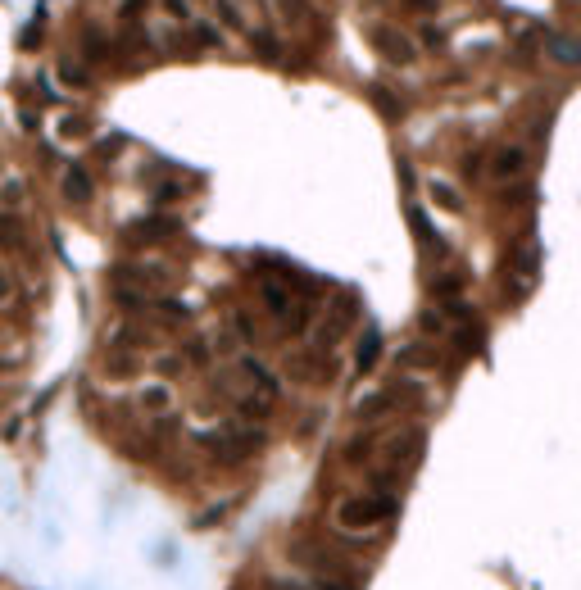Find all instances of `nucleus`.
Returning a JSON list of instances; mask_svg holds the SVG:
<instances>
[{
	"label": "nucleus",
	"mask_w": 581,
	"mask_h": 590,
	"mask_svg": "<svg viewBox=\"0 0 581 590\" xmlns=\"http://www.w3.org/2000/svg\"><path fill=\"white\" fill-rule=\"evenodd\" d=\"M146 5H150V0H123V5H119L123 23H141V14H146Z\"/></svg>",
	"instance_id": "41"
},
{
	"label": "nucleus",
	"mask_w": 581,
	"mask_h": 590,
	"mask_svg": "<svg viewBox=\"0 0 581 590\" xmlns=\"http://www.w3.org/2000/svg\"><path fill=\"white\" fill-rule=\"evenodd\" d=\"M209 19L218 23V28H232V32H241V37H246L250 32V19H246V5H241V0H209Z\"/></svg>",
	"instance_id": "19"
},
{
	"label": "nucleus",
	"mask_w": 581,
	"mask_h": 590,
	"mask_svg": "<svg viewBox=\"0 0 581 590\" xmlns=\"http://www.w3.org/2000/svg\"><path fill=\"white\" fill-rule=\"evenodd\" d=\"M159 10L168 14V23H191L196 14H191V0H159Z\"/></svg>",
	"instance_id": "36"
},
{
	"label": "nucleus",
	"mask_w": 581,
	"mask_h": 590,
	"mask_svg": "<svg viewBox=\"0 0 581 590\" xmlns=\"http://www.w3.org/2000/svg\"><path fill=\"white\" fill-rule=\"evenodd\" d=\"M78 50H82V59H87L91 69H109V64H114V41H109V32L96 28V23H87V28H82Z\"/></svg>",
	"instance_id": "14"
},
{
	"label": "nucleus",
	"mask_w": 581,
	"mask_h": 590,
	"mask_svg": "<svg viewBox=\"0 0 581 590\" xmlns=\"http://www.w3.org/2000/svg\"><path fill=\"white\" fill-rule=\"evenodd\" d=\"M132 404H137L141 413H150V418H159V413H173V386H168V382H146V386H137Z\"/></svg>",
	"instance_id": "18"
},
{
	"label": "nucleus",
	"mask_w": 581,
	"mask_h": 590,
	"mask_svg": "<svg viewBox=\"0 0 581 590\" xmlns=\"http://www.w3.org/2000/svg\"><path fill=\"white\" fill-rule=\"evenodd\" d=\"M23 205V182L19 177H0V214H14Z\"/></svg>",
	"instance_id": "31"
},
{
	"label": "nucleus",
	"mask_w": 581,
	"mask_h": 590,
	"mask_svg": "<svg viewBox=\"0 0 581 590\" xmlns=\"http://www.w3.org/2000/svg\"><path fill=\"white\" fill-rule=\"evenodd\" d=\"M373 100H377V109H382V114L391 118V123H395V118H404L400 96H391V91H382V87H377V91H373Z\"/></svg>",
	"instance_id": "38"
},
{
	"label": "nucleus",
	"mask_w": 581,
	"mask_h": 590,
	"mask_svg": "<svg viewBox=\"0 0 581 590\" xmlns=\"http://www.w3.org/2000/svg\"><path fill=\"white\" fill-rule=\"evenodd\" d=\"M527 146H500L491 150L486 159V177H491V187H509V182H527Z\"/></svg>",
	"instance_id": "8"
},
{
	"label": "nucleus",
	"mask_w": 581,
	"mask_h": 590,
	"mask_svg": "<svg viewBox=\"0 0 581 590\" xmlns=\"http://www.w3.org/2000/svg\"><path fill=\"white\" fill-rule=\"evenodd\" d=\"M436 295L454 305V300L463 295V277H459V273H441V277H436Z\"/></svg>",
	"instance_id": "33"
},
{
	"label": "nucleus",
	"mask_w": 581,
	"mask_h": 590,
	"mask_svg": "<svg viewBox=\"0 0 581 590\" xmlns=\"http://www.w3.org/2000/svg\"><path fill=\"white\" fill-rule=\"evenodd\" d=\"M291 563L305 568L309 581H341V586H359L364 568H359L341 545H323V541H291Z\"/></svg>",
	"instance_id": "2"
},
{
	"label": "nucleus",
	"mask_w": 581,
	"mask_h": 590,
	"mask_svg": "<svg viewBox=\"0 0 581 590\" xmlns=\"http://www.w3.org/2000/svg\"><path fill=\"white\" fill-rule=\"evenodd\" d=\"M109 345L114 350H146V345H155V332H146V327H137V323H119L114 332H109Z\"/></svg>",
	"instance_id": "25"
},
{
	"label": "nucleus",
	"mask_w": 581,
	"mask_h": 590,
	"mask_svg": "<svg viewBox=\"0 0 581 590\" xmlns=\"http://www.w3.org/2000/svg\"><path fill=\"white\" fill-rule=\"evenodd\" d=\"M418 332H423V341H436V336H445V309L427 305L423 318H418Z\"/></svg>",
	"instance_id": "32"
},
{
	"label": "nucleus",
	"mask_w": 581,
	"mask_h": 590,
	"mask_svg": "<svg viewBox=\"0 0 581 590\" xmlns=\"http://www.w3.org/2000/svg\"><path fill=\"white\" fill-rule=\"evenodd\" d=\"M123 146H128V141H123V137H105V146H100V155H105V159H114Z\"/></svg>",
	"instance_id": "46"
},
{
	"label": "nucleus",
	"mask_w": 581,
	"mask_h": 590,
	"mask_svg": "<svg viewBox=\"0 0 581 590\" xmlns=\"http://www.w3.org/2000/svg\"><path fill=\"white\" fill-rule=\"evenodd\" d=\"M91 128H96V118L78 114V109H64V114L55 118V137L60 141H91Z\"/></svg>",
	"instance_id": "20"
},
{
	"label": "nucleus",
	"mask_w": 581,
	"mask_h": 590,
	"mask_svg": "<svg viewBox=\"0 0 581 590\" xmlns=\"http://www.w3.org/2000/svg\"><path fill=\"white\" fill-rule=\"evenodd\" d=\"M141 373H146V359H141L137 350H109L105 359H100V377L105 382H141Z\"/></svg>",
	"instance_id": "12"
},
{
	"label": "nucleus",
	"mask_w": 581,
	"mask_h": 590,
	"mask_svg": "<svg viewBox=\"0 0 581 590\" xmlns=\"http://www.w3.org/2000/svg\"><path fill=\"white\" fill-rule=\"evenodd\" d=\"M237 373L246 377L250 386H255V395H264V400H277L282 395V373H273V368L259 359V354H237Z\"/></svg>",
	"instance_id": "9"
},
{
	"label": "nucleus",
	"mask_w": 581,
	"mask_h": 590,
	"mask_svg": "<svg viewBox=\"0 0 581 590\" xmlns=\"http://www.w3.org/2000/svg\"><path fill=\"white\" fill-rule=\"evenodd\" d=\"M141 318H159V327H187L191 323V309L173 295H150L146 300V314Z\"/></svg>",
	"instance_id": "16"
},
{
	"label": "nucleus",
	"mask_w": 581,
	"mask_h": 590,
	"mask_svg": "<svg viewBox=\"0 0 581 590\" xmlns=\"http://www.w3.org/2000/svg\"><path fill=\"white\" fill-rule=\"evenodd\" d=\"M377 354H382V327H368L364 341H359V350H355V368H359V373L377 368Z\"/></svg>",
	"instance_id": "28"
},
{
	"label": "nucleus",
	"mask_w": 581,
	"mask_h": 590,
	"mask_svg": "<svg viewBox=\"0 0 581 590\" xmlns=\"http://www.w3.org/2000/svg\"><path fill=\"white\" fill-rule=\"evenodd\" d=\"M227 327H232V336H241L246 345H255V341H259V327H255V318H250V314H237Z\"/></svg>",
	"instance_id": "37"
},
{
	"label": "nucleus",
	"mask_w": 581,
	"mask_h": 590,
	"mask_svg": "<svg viewBox=\"0 0 581 590\" xmlns=\"http://www.w3.org/2000/svg\"><path fill=\"white\" fill-rule=\"evenodd\" d=\"M187 37L196 41V50H227V37H223V28H218L209 14H200V19H191L187 23Z\"/></svg>",
	"instance_id": "21"
},
{
	"label": "nucleus",
	"mask_w": 581,
	"mask_h": 590,
	"mask_svg": "<svg viewBox=\"0 0 581 590\" xmlns=\"http://www.w3.org/2000/svg\"><path fill=\"white\" fill-rule=\"evenodd\" d=\"M268 10L286 32H309L314 23V0H268Z\"/></svg>",
	"instance_id": "15"
},
{
	"label": "nucleus",
	"mask_w": 581,
	"mask_h": 590,
	"mask_svg": "<svg viewBox=\"0 0 581 590\" xmlns=\"http://www.w3.org/2000/svg\"><path fill=\"white\" fill-rule=\"evenodd\" d=\"M268 590H318L314 581H286V577H277V581H268Z\"/></svg>",
	"instance_id": "44"
},
{
	"label": "nucleus",
	"mask_w": 581,
	"mask_h": 590,
	"mask_svg": "<svg viewBox=\"0 0 581 590\" xmlns=\"http://www.w3.org/2000/svg\"><path fill=\"white\" fill-rule=\"evenodd\" d=\"M178 236H182V223L173 214H146L132 227H123V250H155L164 241H178Z\"/></svg>",
	"instance_id": "6"
},
{
	"label": "nucleus",
	"mask_w": 581,
	"mask_h": 590,
	"mask_svg": "<svg viewBox=\"0 0 581 590\" xmlns=\"http://www.w3.org/2000/svg\"><path fill=\"white\" fill-rule=\"evenodd\" d=\"M345 332H350V314H345V305H332L323 314V323L309 327V345H314V350H323V354H332L336 341H341Z\"/></svg>",
	"instance_id": "13"
},
{
	"label": "nucleus",
	"mask_w": 581,
	"mask_h": 590,
	"mask_svg": "<svg viewBox=\"0 0 581 590\" xmlns=\"http://www.w3.org/2000/svg\"><path fill=\"white\" fill-rule=\"evenodd\" d=\"M418 450H423V427H395L391 436L377 441V463H391V468L409 472V463L418 459Z\"/></svg>",
	"instance_id": "7"
},
{
	"label": "nucleus",
	"mask_w": 581,
	"mask_h": 590,
	"mask_svg": "<svg viewBox=\"0 0 581 590\" xmlns=\"http://www.w3.org/2000/svg\"><path fill=\"white\" fill-rule=\"evenodd\" d=\"M237 413L246 418V423H264L268 413H273V400H264V395H255V391H241L237 395Z\"/></svg>",
	"instance_id": "29"
},
{
	"label": "nucleus",
	"mask_w": 581,
	"mask_h": 590,
	"mask_svg": "<svg viewBox=\"0 0 581 590\" xmlns=\"http://www.w3.org/2000/svg\"><path fill=\"white\" fill-rule=\"evenodd\" d=\"M418 32H423V46H427V50H445V32L436 28V23H423Z\"/></svg>",
	"instance_id": "42"
},
{
	"label": "nucleus",
	"mask_w": 581,
	"mask_h": 590,
	"mask_svg": "<svg viewBox=\"0 0 581 590\" xmlns=\"http://www.w3.org/2000/svg\"><path fill=\"white\" fill-rule=\"evenodd\" d=\"M182 364H187L182 354H159V359H155V373H159V382H173V377L182 373Z\"/></svg>",
	"instance_id": "34"
},
{
	"label": "nucleus",
	"mask_w": 581,
	"mask_h": 590,
	"mask_svg": "<svg viewBox=\"0 0 581 590\" xmlns=\"http://www.w3.org/2000/svg\"><path fill=\"white\" fill-rule=\"evenodd\" d=\"M427 200H432L441 214H463V191L450 187L445 177H427Z\"/></svg>",
	"instance_id": "22"
},
{
	"label": "nucleus",
	"mask_w": 581,
	"mask_h": 590,
	"mask_svg": "<svg viewBox=\"0 0 581 590\" xmlns=\"http://www.w3.org/2000/svg\"><path fill=\"white\" fill-rule=\"evenodd\" d=\"M178 277H182L178 268L168 264V259H155V255L123 259V264L114 268V282L137 291V295H168L173 286H178Z\"/></svg>",
	"instance_id": "4"
},
{
	"label": "nucleus",
	"mask_w": 581,
	"mask_h": 590,
	"mask_svg": "<svg viewBox=\"0 0 581 590\" xmlns=\"http://www.w3.org/2000/svg\"><path fill=\"white\" fill-rule=\"evenodd\" d=\"M377 441H382V432H377V427H359V432L341 445V463H345V468H359V463H368L377 454Z\"/></svg>",
	"instance_id": "17"
},
{
	"label": "nucleus",
	"mask_w": 581,
	"mask_h": 590,
	"mask_svg": "<svg viewBox=\"0 0 581 590\" xmlns=\"http://www.w3.org/2000/svg\"><path fill=\"white\" fill-rule=\"evenodd\" d=\"M60 196L69 209H87L91 200H96V177H91L87 164H69L60 177Z\"/></svg>",
	"instance_id": "10"
},
{
	"label": "nucleus",
	"mask_w": 581,
	"mask_h": 590,
	"mask_svg": "<svg viewBox=\"0 0 581 590\" xmlns=\"http://www.w3.org/2000/svg\"><path fill=\"white\" fill-rule=\"evenodd\" d=\"M286 373L296 377V382H327V377L336 373L332 368V359H327L323 350H296V354H286Z\"/></svg>",
	"instance_id": "11"
},
{
	"label": "nucleus",
	"mask_w": 581,
	"mask_h": 590,
	"mask_svg": "<svg viewBox=\"0 0 581 590\" xmlns=\"http://www.w3.org/2000/svg\"><path fill=\"white\" fill-rule=\"evenodd\" d=\"M368 41H373V50L382 55V64H391V69L418 64V41L404 28H395V23H373V28H368Z\"/></svg>",
	"instance_id": "5"
},
{
	"label": "nucleus",
	"mask_w": 581,
	"mask_h": 590,
	"mask_svg": "<svg viewBox=\"0 0 581 590\" xmlns=\"http://www.w3.org/2000/svg\"><path fill=\"white\" fill-rule=\"evenodd\" d=\"M259 300H264V305H268V314H273L277 323H282V318L291 314V309H296V300L286 295V286L277 282V277H264V282H259Z\"/></svg>",
	"instance_id": "23"
},
{
	"label": "nucleus",
	"mask_w": 581,
	"mask_h": 590,
	"mask_svg": "<svg viewBox=\"0 0 581 590\" xmlns=\"http://www.w3.org/2000/svg\"><path fill=\"white\" fill-rule=\"evenodd\" d=\"M395 518H400V495H377V491L345 495L332 509V527L341 536H377Z\"/></svg>",
	"instance_id": "1"
},
{
	"label": "nucleus",
	"mask_w": 581,
	"mask_h": 590,
	"mask_svg": "<svg viewBox=\"0 0 581 590\" xmlns=\"http://www.w3.org/2000/svg\"><path fill=\"white\" fill-rule=\"evenodd\" d=\"M246 41L255 46V55H259V59H282V41H277L268 28H255V23H250Z\"/></svg>",
	"instance_id": "30"
},
{
	"label": "nucleus",
	"mask_w": 581,
	"mask_h": 590,
	"mask_svg": "<svg viewBox=\"0 0 581 590\" xmlns=\"http://www.w3.org/2000/svg\"><path fill=\"white\" fill-rule=\"evenodd\" d=\"M404 5H409L414 14H427V19H432V14L441 10V0H404Z\"/></svg>",
	"instance_id": "45"
},
{
	"label": "nucleus",
	"mask_w": 581,
	"mask_h": 590,
	"mask_svg": "<svg viewBox=\"0 0 581 590\" xmlns=\"http://www.w3.org/2000/svg\"><path fill=\"white\" fill-rule=\"evenodd\" d=\"M205 5H209V0H205Z\"/></svg>",
	"instance_id": "47"
},
{
	"label": "nucleus",
	"mask_w": 581,
	"mask_h": 590,
	"mask_svg": "<svg viewBox=\"0 0 581 590\" xmlns=\"http://www.w3.org/2000/svg\"><path fill=\"white\" fill-rule=\"evenodd\" d=\"M264 441L268 432L259 423H223V427H209V432H196V445L214 454V463H223V468H237V463L255 459L264 450Z\"/></svg>",
	"instance_id": "3"
},
{
	"label": "nucleus",
	"mask_w": 581,
	"mask_h": 590,
	"mask_svg": "<svg viewBox=\"0 0 581 590\" xmlns=\"http://www.w3.org/2000/svg\"><path fill=\"white\" fill-rule=\"evenodd\" d=\"M550 55L554 59H568V64H581V46H577V41H550Z\"/></svg>",
	"instance_id": "40"
},
{
	"label": "nucleus",
	"mask_w": 581,
	"mask_h": 590,
	"mask_svg": "<svg viewBox=\"0 0 581 590\" xmlns=\"http://www.w3.org/2000/svg\"><path fill=\"white\" fill-rule=\"evenodd\" d=\"M55 78H60L69 91H91V87H96V78L82 69L78 59H60V64H55Z\"/></svg>",
	"instance_id": "26"
},
{
	"label": "nucleus",
	"mask_w": 581,
	"mask_h": 590,
	"mask_svg": "<svg viewBox=\"0 0 581 590\" xmlns=\"http://www.w3.org/2000/svg\"><path fill=\"white\" fill-rule=\"evenodd\" d=\"M395 364L404 368V373H414V368H436V350H432V341H409V345H400V354H395Z\"/></svg>",
	"instance_id": "24"
},
{
	"label": "nucleus",
	"mask_w": 581,
	"mask_h": 590,
	"mask_svg": "<svg viewBox=\"0 0 581 590\" xmlns=\"http://www.w3.org/2000/svg\"><path fill=\"white\" fill-rule=\"evenodd\" d=\"M409 223H414V236L427 246V255H445V236L436 232L432 223H427V214H423V209H414V214H409Z\"/></svg>",
	"instance_id": "27"
},
{
	"label": "nucleus",
	"mask_w": 581,
	"mask_h": 590,
	"mask_svg": "<svg viewBox=\"0 0 581 590\" xmlns=\"http://www.w3.org/2000/svg\"><path fill=\"white\" fill-rule=\"evenodd\" d=\"M209 359H214V350H209V341H187V364H200V368H209Z\"/></svg>",
	"instance_id": "39"
},
{
	"label": "nucleus",
	"mask_w": 581,
	"mask_h": 590,
	"mask_svg": "<svg viewBox=\"0 0 581 590\" xmlns=\"http://www.w3.org/2000/svg\"><path fill=\"white\" fill-rule=\"evenodd\" d=\"M10 295H14V273L0 264V305H10Z\"/></svg>",
	"instance_id": "43"
},
{
	"label": "nucleus",
	"mask_w": 581,
	"mask_h": 590,
	"mask_svg": "<svg viewBox=\"0 0 581 590\" xmlns=\"http://www.w3.org/2000/svg\"><path fill=\"white\" fill-rule=\"evenodd\" d=\"M150 432H155L159 441H173V436L182 432V423L173 418V413H159V418H150Z\"/></svg>",
	"instance_id": "35"
}]
</instances>
